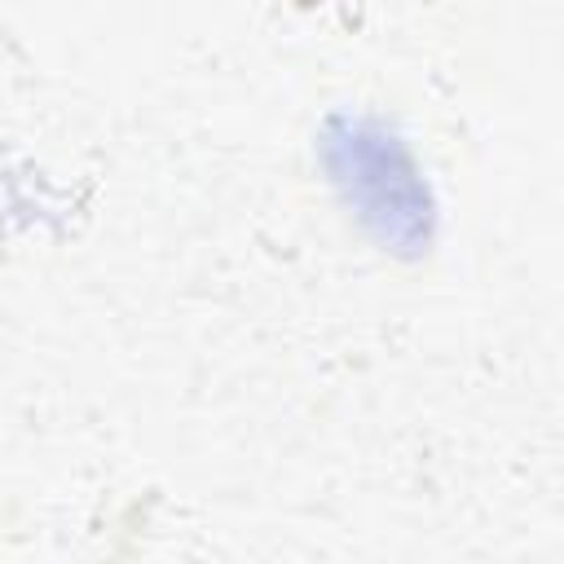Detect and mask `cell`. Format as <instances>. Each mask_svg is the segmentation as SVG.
Listing matches in <instances>:
<instances>
[{"instance_id":"cell-1","label":"cell","mask_w":564,"mask_h":564,"mask_svg":"<svg viewBox=\"0 0 564 564\" xmlns=\"http://www.w3.org/2000/svg\"><path fill=\"white\" fill-rule=\"evenodd\" d=\"M313 167L339 216L388 260H423L441 234V194L414 137L375 106H339L313 132Z\"/></svg>"}]
</instances>
